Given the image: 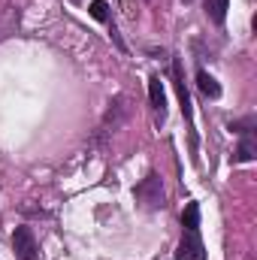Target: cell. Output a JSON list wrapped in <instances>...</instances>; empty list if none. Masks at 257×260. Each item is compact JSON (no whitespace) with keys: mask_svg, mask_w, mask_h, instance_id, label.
I'll return each instance as SVG.
<instances>
[{"mask_svg":"<svg viewBox=\"0 0 257 260\" xmlns=\"http://www.w3.org/2000/svg\"><path fill=\"white\" fill-rule=\"evenodd\" d=\"M133 197L142 209L154 212V209H164V185H160V176L157 173H148L136 188H133Z\"/></svg>","mask_w":257,"mask_h":260,"instance_id":"cell-1","label":"cell"},{"mask_svg":"<svg viewBox=\"0 0 257 260\" xmlns=\"http://www.w3.org/2000/svg\"><path fill=\"white\" fill-rule=\"evenodd\" d=\"M12 251L18 260H37L40 254V245H37V236L30 227H15L12 233Z\"/></svg>","mask_w":257,"mask_h":260,"instance_id":"cell-2","label":"cell"},{"mask_svg":"<svg viewBox=\"0 0 257 260\" xmlns=\"http://www.w3.org/2000/svg\"><path fill=\"white\" fill-rule=\"evenodd\" d=\"M176 260H206V245L200 239V227L182 233V242L176 248Z\"/></svg>","mask_w":257,"mask_h":260,"instance_id":"cell-3","label":"cell"},{"mask_svg":"<svg viewBox=\"0 0 257 260\" xmlns=\"http://www.w3.org/2000/svg\"><path fill=\"white\" fill-rule=\"evenodd\" d=\"M173 85H176V94H179V103H182V115L191 121V94L185 88V76H182V61L179 58L173 61Z\"/></svg>","mask_w":257,"mask_h":260,"instance_id":"cell-4","label":"cell"},{"mask_svg":"<svg viewBox=\"0 0 257 260\" xmlns=\"http://www.w3.org/2000/svg\"><path fill=\"white\" fill-rule=\"evenodd\" d=\"M124 103H127V97H124V94H118V97L109 103V112H106V118H103V124H100V133H109V127H112V130L118 127V121L127 115V106H124Z\"/></svg>","mask_w":257,"mask_h":260,"instance_id":"cell-5","label":"cell"},{"mask_svg":"<svg viewBox=\"0 0 257 260\" xmlns=\"http://www.w3.org/2000/svg\"><path fill=\"white\" fill-rule=\"evenodd\" d=\"M148 100H151V106L160 112V121H164V115H167V94H164L160 76H151V79H148Z\"/></svg>","mask_w":257,"mask_h":260,"instance_id":"cell-6","label":"cell"},{"mask_svg":"<svg viewBox=\"0 0 257 260\" xmlns=\"http://www.w3.org/2000/svg\"><path fill=\"white\" fill-rule=\"evenodd\" d=\"M197 88H200L209 100H218V97H221V85H218V79H215V76H209L206 70H200V73H197Z\"/></svg>","mask_w":257,"mask_h":260,"instance_id":"cell-7","label":"cell"},{"mask_svg":"<svg viewBox=\"0 0 257 260\" xmlns=\"http://www.w3.org/2000/svg\"><path fill=\"white\" fill-rule=\"evenodd\" d=\"M257 157V142L251 133H242V142H239V148H236V160L239 164H248V160H254Z\"/></svg>","mask_w":257,"mask_h":260,"instance_id":"cell-8","label":"cell"},{"mask_svg":"<svg viewBox=\"0 0 257 260\" xmlns=\"http://www.w3.org/2000/svg\"><path fill=\"white\" fill-rule=\"evenodd\" d=\"M206 15L212 24H224L227 18V0H206Z\"/></svg>","mask_w":257,"mask_h":260,"instance_id":"cell-9","label":"cell"},{"mask_svg":"<svg viewBox=\"0 0 257 260\" xmlns=\"http://www.w3.org/2000/svg\"><path fill=\"white\" fill-rule=\"evenodd\" d=\"M182 227H185V230L200 227V203H188V206H185V212H182Z\"/></svg>","mask_w":257,"mask_h":260,"instance_id":"cell-10","label":"cell"},{"mask_svg":"<svg viewBox=\"0 0 257 260\" xmlns=\"http://www.w3.org/2000/svg\"><path fill=\"white\" fill-rule=\"evenodd\" d=\"M88 12L97 18V21H103V24H109V3L106 0H91V6H88Z\"/></svg>","mask_w":257,"mask_h":260,"instance_id":"cell-11","label":"cell"},{"mask_svg":"<svg viewBox=\"0 0 257 260\" xmlns=\"http://www.w3.org/2000/svg\"><path fill=\"white\" fill-rule=\"evenodd\" d=\"M73 3H79V0H73Z\"/></svg>","mask_w":257,"mask_h":260,"instance_id":"cell-12","label":"cell"},{"mask_svg":"<svg viewBox=\"0 0 257 260\" xmlns=\"http://www.w3.org/2000/svg\"><path fill=\"white\" fill-rule=\"evenodd\" d=\"M185 3H191V0H185Z\"/></svg>","mask_w":257,"mask_h":260,"instance_id":"cell-13","label":"cell"}]
</instances>
